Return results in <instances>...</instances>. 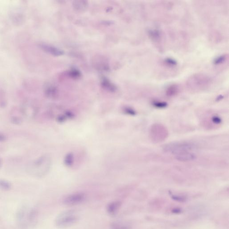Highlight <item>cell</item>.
Wrapping results in <instances>:
<instances>
[{
	"instance_id": "1",
	"label": "cell",
	"mask_w": 229,
	"mask_h": 229,
	"mask_svg": "<svg viewBox=\"0 0 229 229\" xmlns=\"http://www.w3.org/2000/svg\"><path fill=\"white\" fill-rule=\"evenodd\" d=\"M196 146L187 142H175L166 145L163 150L165 152L176 155L181 153L192 151L195 150Z\"/></svg>"
},
{
	"instance_id": "2",
	"label": "cell",
	"mask_w": 229,
	"mask_h": 229,
	"mask_svg": "<svg viewBox=\"0 0 229 229\" xmlns=\"http://www.w3.org/2000/svg\"><path fill=\"white\" fill-rule=\"evenodd\" d=\"M47 159L44 157L39 158L27 164L26 171L32 175L39 176L44 174L47 168Z\"/></svg>"
},
{
	"instance_id": "3",
	"label": "cell",
	"mask_w": 229,
	"mask_h": 229,
	"mask_svg": "<svg viewBox=\"0 0 229 229\" xmlns=\"http://www.w3.org/2000/svg\"><path fill=\"white\" fill-rule=\"evenodd\" d=\"M168 131L163 124L155 123L151 127L150 137L151 140L155 143L163 142L168 136Z\"/></svg>"
},
{
	"instance_id": "4",
	"label": "cell",
	"mask_w": 229,
	"mask_h": 229,
	"mask_svg": "<svg viewBox=\"0 0 229 229\" xmlns=\"http://www.w3.org/2000/svg\"><path fill=\"white\" fill-rule=\"evenodd\" d=\"M78 219V217L74 213L66 212L59 216L56 219V225L60 228H66L75 224Z\"/></svg>"
},
{
	"instance_id": "5",
	"label": "cell",
	"mask_w": 229,
	"mask_h": 229,
	"mask_svg": "<svg viewBox=\"0 0 229 229\" xmlns=\"http://www.w3.org/2000/svg\"><path fill=\"white\" fill-rule=\"evenodd\" d=\"M25 118V117L21 108L14 107L9 111V120L10 122L14 125H21L24 123Z\"/></svg>"
},
{
	"instance_id": "6",
	"label": "cell",
	"mask_w": 229,
	"mask_h": 229,
	"mask_svg": "<svg viewBox=\"0 0 229 229\" xmlns=\"http://www.w3.org/2000/svg\"><path fill=\"white\" fill-rule=\"evenodd\" d=\"M85 198V195L83 194H73L67 196L64 199V202L67 205H78L84 201Z\"/></svg>"
},
{
	"instance_id": "7",
	"label": "cell",
	"mask_w": 229,
	"mask_h": 229,
	"mask_svg": "<svg viewBox=\"0 0 229 229\" xmlns=\"http://www.w3.org/2000/svg\"><path fill=\"white\" fill-rule=\"evenodd\" d=\"M21 108L26 118L31 119V118H34L36 115L37 113L36 108L33 105H31V104L24 105Z\"/></svg>"
},
{
	"instance_id": "8",
	"label": "cell",
	"mask_w": 229,
	"mask_h": 229,
	"mask_svg": "<svg viewBox=\"0 0 229 229\" xmlns=\"http://www.w3.org/2000/svg\"><path fill=\"white\" fill-rule=\"evenodd\" d=\"M175 158L181 162H189L195 158V155L192 151L181 153L175 155Z\"/></svg>"
},
{
	"instance_id": "9",
	"label": "cell",
	"mask_w": 229,
	"mask_h": 229,
	"mask_svg": "<svg viewBox=\"0 0 229 229\" xmlns=\"http://www.w3.org/2000/svg\"><path fill=\"white\" fill-rule=\"evenodd\" d=\"M40 47L42 48V49L46 51L47 53L53 55L55 56H60L63 55L64 54L63 51L59 49L53 47V46L48 45V44H40Z\"/></svg>"
},
{
	"instance_id": "10",
	"label": "cell",
	"mask_w": 229,
	"mask_h": 229,
	"mask_svg": "<svg viewBox=\"0 0 229 229\" xmlns=\"http://www.w3.org/2000/svg\"><path fill=\"white\" fill-rule=\"evenodd\" d=\"M120 205V202L118 201L112 202L109 204L107 210L108 213L110 214H114L118 210Z\"/></svg>"
},
{
	"instance_id": "11",
	"label": "cell",
	"mask_w": 229,
	"mask_h": 229,
	"mask_svg": "<svg viewBox=\"0 0 229 229\" xmlns=\"http://www.w3.org/2000/svg\"><path fill=\"white\" fill-rule=\"evenodd\" d=\"M102 85L103 87H104L105 89L109 91H114L116 90V87L111 82L108 80L106 78L103 79L102 81Z\"/></svg>"
},
{
	"instance_id": "12",
	"label": "cell",
	"mask_w": 229,
	"mask_h": 229,
	"mask_svg": "<svg viewBox=\"0 0 229 229\" xmlns=\"http://www.w3.org/2000/svg\"><path fill=\"white\" fill-rule=\"evenodd\" d=\"M11 188V184L6 180H0V189L4 191H8Z\"/></svg>"
},
{
	"instance_id": "13",
	"label": "cell",
	"mask_w": 229,
	"mask_h": 229,
	"mask_svg": "<svg viewBox=\"0 0 229 229\" xmlns=\"http://www.w3.org/2000/svg\"><path fill=\"white\" fill-rule=\"evenodd\" d=\"M73 6L77 10H81L86 7L87 3L85 1H74Z\"/></svg>"
},
{
	"instance_id": "14",
	"label": "cell",
	"mask_w": 229,
	"mask_h": 229,
	"mask_svg": "<svg viewBox=\"0 0 229 229\" xmlns=\"http://www.w3.org/2000/svg\"><path fill=\"white\" fill-rule=\"evenodd\" d=\"M152 104L155 108H164L168 106V103L166 102H161V101H153Z\"/></svg>"
},
{
	"instance_id": "15",
	"label": "cell",
	"mask_w": 229,
	"mask_h": 229,
	"mask_svg": "<svg viewBox=\"0 0 229 229\" xmlns=\"http://www.w3.org/2000/svg\"><path fill=\"white\" fill-rule=\"evenodd\" d=\"M7 104V102L5 95L0 94V108H5L6 107Z\"/></svg>"
},
{
	"instance_id": "16",
	"label": "cell",
	"mask_w": 229,
	"mask_h": 229,
	"mask_svg": "<svg viewBox=\"0 0 229 229\" xmlns=\"http://www.w3.org/2000/svg\"><path fill=\"white\" fill-rule=\"evenodd\" d=\"M177 92H178L177 87L176 86H172L168 89V91H167V95L168 96H171L176 95Z\"/></svg>"
},
{
	"instance_id": "17",
	"label": "cell",
	"mask_w": 229,
	"mask_h": 229,
	"mask_svg": "<svg viewBox=\"0 0 229 229\" xmlns=\"http://www.w3.org/2000/svg\"><path fill=\"white\" fill-rule=\"evenodd\" d=\"M226 57L225 55H223L220 56H218L214 60V64H216V65H218V64H220L221 63H223V62L225 61V59H226Z\"/></svg>"
},
{
	"instance_id": "18",
	"label": "cell",
	"mask_w": 229,
	"mask_h": 229,
	"mask_svg": "<svg viewBox=\"0 0 229 229\" xmlns=\"http://www.w3.org/2000/svg\"><path fill=\"white\" fill-rule=\"evenodd\" d=\"M165 61L167 64H169V65H170V66H175L177 65L176 61L172 58H166V59Z\"/></svg>"
},
{
	"instance_id": "19",
	"label": "cell",
	"mask_w": 229,
	"mask_h": 229,
	"mask_svg": "<svg viewBox=\"0 0 229 229\" xmlns=\"http://www.w3.org/2000/svg\"><path fill=\"white\" fill-rule=\"evenodd\" d=\"M212 121L213 123L217 124H220L222 122V119L218 116H213L212 118Z\"/></svg>"
},
{
	"instance_id": "20",
	"label": "cell",
	"mask_w": 229,
	"mask_h": 229,
	"mask_svg": "<svg viewBox=\"0 0 229 229\" xmlns=\"http://www.w3.org/2000/svg\"><path fill=\"white\" fill-rule=\"evenodd\" d=\"M7 137L5 134L0 132V143L6 142L7 140Z\"/></svg>"
},
{
	"instance_id": "21",
	"label": "cell",
	"mask_w": 229,
	"mask_h": 229,
	"mask_svg": "<svg viewBox=\"0 0 229 229\" xmlns=\"http://www.w3.org/2000/svg\"><path fill=\"white\" fill-rule=\"evenodd\" d=\"M71 75H72L73 77H77V78L80 75L79 72L77 70H73V71H71Z\"/></svg>"
},
{
	"instance_id": "22",
	"label": "cell",
	"mask_w": 229,
	"mask_h": 229,
	"mask_svg": "<svg viewBox=\"0 0 229 229\" xmlns=\"http://www.w3.org/2000/svg\"><path fill=\"white\" fill-rule=\"evenodd\" d=\"M2 165V160L1 158H0V168H1V166Z\"/></svg>"
}]
</instances>
